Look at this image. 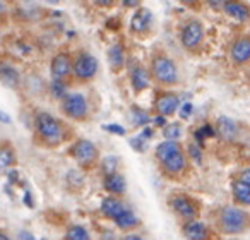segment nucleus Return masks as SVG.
<instances>
[{
	"label": "nucleus",
	"mask_w": 250,
	"mask_h": 240,
	"mask_svg": "<svg viewBox=\"0 0 250 240\" xmlns=\"http://www.w3.org/2000/svg\"><path fill=\"white\" fill-rule=\"evenodd\" d=\"M40 240H46V239H40Z\"/></svg>",
	"instance_id": "79ce46f5"
},
{
	"label": "nucleus",
	"mask_w": 250,
	"mask_h": 240,
	"mask_svg": "<svg viewBox=\"0 0 250 240\" xmlns=\"http://www.w3.org/2000/svg\"><path fill=\"white\" fill-rule=\"evenodd\" d=\"M36 136L45 146H59L65 139V129L59 118H55L48 111H40L36 115Z\"/></svg>",
	"instance_id": "f257e3e1"
},
{
	"label": "nucleus",
	"mask_w": 250,
	"mask_h": 240,
	"mask_svg": "<svg viewBox=\"0 0 250 240\" xmlns=\"http://www.w3.org/2000/svg\"><path fill=\"white\" fill-rule=\"evenodd\" d=\"M163 134L167 141H178V137L182 136V126L180 124H168V126H165Z\"/></svg>",
	"instance_id": "bb28decb"
},
{
	"label": "nucleus",
	"mask_w": 250,
	"mask_h": 240,
	"mask_svg": "<svg viewBox=\"0 0 250 240\" xmlns=\"http://www.w3.org/2000/svg\"><path fill=\"white\" fill-rule=\"evenodd\" d=\"M104 189L113 196L124 194L125 192V178L120 174H111L104 177Z\"/></svg>",
	"instance_id": "aec40b11"
},
{
	"label": "nucleus",
	"mask_w": 250,
	"mask_h": 240,
	"mask_svg": "<svg viewBox=\"0 0 250 240\" xmlns=\"http://www.w3.org/2000/svg\"><path fill=\"white\" fill-rule=\"evenodd\" d=\"M151 77L161 86H173L178 83V69L177 64L168 55H154L151 62Z\"/></svg>",
	"instance_id": "7ed1b4c3"
},
{
	"label": "nucleus",
	"mask_w": 250,
	"mask_h": 240,
	"mask_svg": "<svg viewBox=\"0 0 250 240\" xmlns=\"http://www.w3.org/2000/svg\"><path fill=\"white\" fill-rule=\"evenodd\" d=\"M180 42L185 50L188 52H195L201 48L202 42H204V26L197 19H190L187 24L182 28L180 33Z\"/></svg>",
	"instance_id": "0eeeda50"
},
{
	"label": "nucleus",
	"mask_w": 250,
	"mask_h": 240,
	"mask_svg": "<svg viewBox=\"0 0 250 240\" xmlns=\"http://www.w3.org/2000/svg\"><path fill=\"white\" fill-rule=\"evenodd\" d=\"M72 74L81 83L91 81L98 74L96 57L87 52H81L79 55H76V59H72Z\"/></svg>",
	"instance_id": "39448f33"
},
{
	"label": "nucleus",
	"mask_w": 250,
	"mask_h": 240,
	"mask_svg": "<svg viewBox=\"0 0 250 240\" xmlns=\"http://www.w3.org/2000/svg\"><path fill=\"white\" fill-rule=\"evenodd\" d=\"M124 240H144V239L141 235H127Z\"/></svg>",
	"instance_id": "4c0bfd02"
},
{
	"label": "nucleus",
	"mask_w": 250,
	"mask_h": 240,
	"mask_svg": "<svg viewBox=\"0 0 250 240\" xmlns=\"http://www.w3.org/2000/svg\"><path fill=\"white\" fill-rule=\"evenodd\" d=\"M122 4L125 5V7H136V5H141L139 0H124Z\"/></svg>",
	"instance_id": "72a5a7b5"
},
{
	"label": "nucleus",
	"mask_w": 250,
	"mask_h": 240,
	"mask_svg": "<svg viewBox=\"0 0 250 240\" xmlns=\"http://www.w3.org/2000/svg\"><path fill=\"white\" fill-rule=\"evenodd\" d=\"M108 62H110L113 72H118L124 67V48H122V45L111 46L110 52H108Z\"/></svg>",
	"instance_id": "b1692460"
},
{
	"label": "nucleus",
	"mask_w": 250,
	"mask_h": 240,
	"mask_svg": "<svg viewBox=\"0 0 250 240\" xmlns=\"http://www.w3.org/2000/svg\"><path fill=\"white\" fill-rule=\"evenodd\" d=\"M0 120H4L5 124L11 122V118H9V117H7V113H4V111H0Z\"/></svg>",
	"instance_id": "e433bc0d"
},
{
	"label": "nucleus",
	"mask_w": 250,
	"mask_h": 240,
	"mask_svg": "<svg viewBox=\"0 0 250 240\" xmlns=\"http://www.w3.org/2000/svg\"><path fill=\"white\" fill-rule=\"evenodd\" d=\"M216 131H218V134L221 136V139L226 141V143H235V141L238 139V134H240L238 124H236L233 118L225 117V115L218 118V122H216Z\"/></svg>",
	"instance_id": "f8f14e48"
},
{
	"label": "nucleus",
	"mask_w": 250,
	"mask_h": 240,
	"mask_svg": "<svg viewBox=\"0 0 250 240\" xmlns=\"http://www.w3.org/2000/svg\"><path fill=\"white\" fill-rule=\"evenodd\" d=\"M0 83L7 86L9 89H18L19 87L21 76H19V70L11 62H5V60L0 62Z\"/></svg>",
	"instance_id": "2eb2a0df"
},
{
	"label": "nucleus",
	"mask_w": 250,
	"mask_h": 240,
	"mask_svg": "<svg viewBox=\"0 0 250 240\" xmlns=\"http://www.w3.org/2000/svg\"><path fill=\"white\" fill-rule=\"evenodd\" d=\"M14 163H16V151H14V148H12L9 143L4 144V146H0V172L11 168Z\"/></svg>",
	"instance_id": "5701e85b"
},
{
	"label": "nucleus",
	"mask_w": 250,
	"mask_h": 240,
	"mask_svg": "<svg viewBox=\"0 0 250 240\" xmlns=\"http://www.w3.org/2000/svg\"><path fill=\"white\" fill-rule=\"evenodd\" d=\"M249 226V213L236 206H226L219 213V228L226 235H240Z\"/></svg>",
	"instance_id": "f03ea898"
},
{
	"label": "nucleus",
	"mask_w": 250,
	"mask_h": 240,
	"mask_svg": "<svg viewBox=\"0 0 250 240\" xmlns=\"http://www.w3.org/2000/svg\"><path fill=\"white\" fill-rule=\"evenodd\" d=\"M238 180H242V182H243V184L250 185V174H249V168H245V170H243L242 177H240V178H238Z\"/></svg>",
	"instance_id": "473e14b6"
},
{
	"label": "nucleus",
	"mask_w": 250,
	"mask_h": 240,
	"mask_svg": "<svg viewBox=\"0 0 250 240\" xmlns=\"http://www.w3.org/2000/svg\"><path fill=\"white\" fill-rule=\"evenodd\" d=\"M170 206L178 216L185 219H195L199 215V204L187 194H177L170 199Z\"/></svg>",
	"instance_id": "1a4fd4ad"
},
{
	"label": "nucleus",
	"mask_w": 250,
	"mask_h": 240,
	"mask_svg": "<svg viewBox=\"0 0 250 240\" xmlns=\"http://www.w3.org/2000/svg\"><path fill=\"white\" fill-rule=\"evenodd\" d=\"M103 129H104V131H108V132L118 134V136H124V134H125V129H124L122 126H118V124H110V126H104Z\"/></svg>",
	"instance_id": "c85d7f7f"
},
{
	"label": "nucleus",
	"mask_w": 250,
	"mask_h": 240,
	"mask_svg": "<svg viewBox=\"0 0 250 240\" xmlns=\"http://www.w3.org/2000/svg\"><path fill=\"white\" fill-rule=\"evenodd\" d=\"M62 111L72 120H84L89 115V105L84 94L69 93L62 98Z\"/></svg>",
	"instance_id": "423d86ee"
},
{
	"label": "nucleus",
	"mask_w": 250,
	"mask_h": 240,
	"mask_svg": "<svg viewBox=\"0 0 250 240\" xmlns=\"http://www.w3.org/2000/svg\"><path fill=\"white\" fill-rule=\"evenodd\" d=\"M5 9H7V5H5V2H0V14H4Z\"/></svg>",
	"instance_id": "ea45409f"
},
{
	"label": "nucleus",
	"mask_w": 250,
	"mask_h": 240,
	"mask_svg": "<svg viewBox=\"0 0 250 240\" xmlns=\"http://www.w3.org/2000/svg\"><path fill=\"white\" fill-rule=\"evenodd\" d=\"M229 57H231L233 64H236V65H245L250 59V40L247 36H240L231 45Z\"/></svg>",
	"instance_id": "ddd939ff"
},
{
	"label": "nucleus",
	"mask_w": 250,
	"mask_h": 240,
	"mask_svg": "<svg viewBox=\"0 0 250 240\" xmlns=\"http://www.w3.org/2000/svg\"><path fill=\"white\" fill-rule=\"evenodd\" d=\"M50 72H52L53 81H62L63 83L72 74V57L65 52L57 53L52 59V64H50Z\"/></svg>",
	"instance_id": "9d476101"
},
{
	"label": "nucleus",
	"mask_w": 250,
	"mask_h": 240,
	"mask_svg": "<svg viewBox=\"0 0 250 240\" xmlns=\"http://www.w3.org/2000/svg\"><path fill=\"white\" fill-rule=\"evenodd\" d=\"M115 223H117V226L120 230H132L139 225V219H137V216L134 215V211H130V209L125 208L124 213L115 219Z\"/></svg>",
	"instance_id": "4be33fe9"
},
{
	"label": "nucleus",
	"mask_w": 250,
	"mask_h": 240,
	"mask_svg": "<svg viewBox=\"0 0 250 240\" xmlns=\"http://www.w3.org/2000/svg\"><path fill=\"white\" fill-rule=\"evenodd\" d=\"M136 115H137V117H136V124H143V126H144V124L149 122V118L146 117V113H144V111H137Z\"/></svg>",
	"instance_id": "c756f323"
},
{
	"label": "nucleus",
	"mask_w": 250,
	"mask_h": 240,
	"mask_svg": "<svg viewBox=\"0 0 250 240\" xmlns=\"http://www.w3.org/2000/svg\"><path fill=\"white\" fill-rule=\"evenodd\" d=\"M160 165L168 175H171V177H180L188 167L187 154L184 153V150H182V146H180L175 151H171L170 154H167L165 158H161Z\"/></svg>",
	"instance_id": "6e6552de"
},
{
	"label": "nucleus",
	"mask_w": 250,
	"mask_h": 240,
	"mask_svg": "<svg viewBox=\"0 0 250 240\" xmlns=\"http://www.w3.org/2000/svg\"><path fill=\"white\" fill-rule=\"evenodd\" d=\"M184 235L188 240H211L209 228L199 219H190L184 225Z\"/></svg>",
	"instance_id": "dca6fc26"
},
{
	"label": "nucleus",
	"mask_w": 250,
	"mask_h": 240,
	"mask_svg": "<svg viewBox=\"0 0 250 240\" xmlns=\"http://www.w3.org/2000/svg\"><path fill=\"white\" fill-rule=\"evenodd\" d=\"M0 240H11V239H9V237L5 235V233H2V232H0Z\"/></svg>",
	"instance_id": "a19ab883"
},
{
	"label": "nucleus",
	"mask_w": 250,
	"mask_h": 240,
	"mask_svg": "<svg viewBox=\"0 0 250 240\" xmlns=\"http://www.w3.org/2000/svg\"><path fill=\"white\" fill-rule=\"evenodd\" d=\"M190 111H192V105L190 103H184L182 105V110H180V115L184 118H187L188 115H190Z\"/></svg>",
	"instance_id": "7c9ffc66"
},
{
	"label": "nucleus",
	"mask_w": 250,
	"mask_h": 240,
	"mask_svg": "<svg viewBox=\"0 0 250 240\" xmlns=\"http://www.w3.org/2000/svg\"><path fill=\"white\" fill-rule=\"evenodd\" d=\"M149 72H147L144 67H136L130 74V83H132V87L136 91H143L149 86Z\"/></svg>",
	"instance_id": "6ab92c4d"
},
{
	"label": "nucleus",
	"mask_w": 250,
	"mask_h": 240,
	"mask_svg": "<svg viewBox=\"0 0 250 240\" xmlns=\"http://www.w3.org/2000/svg\"><path fill=\"white\" fill-rule=\"evenodd\" d=\"M117 167H118V158L113 156V154H108V156H104L103 161H101V168H103L104 175L117 174Z\"/></svg>",
	"instance_id": "a878e982"
},
{
	"label": "nucleus",
	"mask_w": 250,
	"mask_h": 240,
	"mask_svg": "<svg viewBox=\"0 0 250 240\" xmlns=\"http://www.w3.org/2000/svg\"><path fill=\"white\" fill-rule=\"evenodd\" d=\"M223 9L228 12L231 18L238 21H247L249 19V7L242 2H223Z\"/></svg>",
	"instance_id": "412c9836"
},
{
	"label": "nucleus",
	"mask_w": 250,
	"mask_h": 240,
	"mask_svg": "<svg viewBox=\"0 0 250 240\" xmlns=\"http://www.w3.org/2000/svg\"><path fill=\"white\" fill-rule=\"evenodd\" d=\"M70 154L77 161V165L81 168H86V170L94 167L98 163V160H100V151L89 139L76 141L72 144V148H70Z\"/></svg>",
	"instance_id": "20e7f679"
},
{
	"label": "nucleus",
	"mask_w": 250,
	"mask_h": 240,
	"mask_svg": "<svg viewBox=\"0 0 250 240\" xmlns=\"http://www.w3.org/2000/svg\"><path fill=\"white\" fill-rule=\"evenodd\" d=\"M151 22H153V14H151L149 9L141 7L137 9V12L132 16V21H130V31L134 35H141V33L149 31Z\"/></svg>",
	"instance_id": "4468645a"
},
{
	"label": "nucleus",
	"mask_w": 250,
	"mask_h": 240,
	"mask_svg": "<svg viewBox=\"0 0 250 240\" xmlns=\"http://www.w3.org/2000/svg\"><path fill=\"white\" fill-rule=\"evenodd\" d=\"M188 151H190V156L194 158V160L201 161V151H199V148H195V146H190V148H188Z\"/></svg>",
	"instance_id": "2f4dec72"
},
{
	"label": "nucleus",
	"mask_w": 250,
	"mask_h": 240,
	"mask_svg": "<svg viewBox=\"0 0 250 240\" xmlns=\"http://www.w3.org/2000/svg\"><path fill=\"white\" fill-rule=\"evenodd\" d=\"M50 91H52V94L55 98H60V100H62V98L67 94L65 83H62V81H52V84H50Z\"/></svg>",
	"instance_id": "cd10ccee"
},
{
	"label": "nucleus",
	"mask_w": 250,
	"mask_h": 240,
	"mask_svg": "<svg viewBox=\"0 0 250 240\" xmlns=\"http://www.w3.org/2000/svg\"><path fill=\"white\" fill-rule=\"evenodd\" d=\"M178 105H180V98H178L175 93H168V91L160 93L156 98V111L160 113L158 117L165 118V117L173 115L175 111H177Z\"/></svg>",
	"instance_id": "9b49d317"
},
{
	"label": "nucleus",
	"mask_w": 250,
	"mask_h": 240,
	"mask_svg": "<svg viewBox=\"0 0 250 240\" xmlns=\"http://www.w3.org/2000/svg\"><path fill=\"white\" fill-rule=\"evenodd\" d=\"M19 240H36V239L29 232H21L19 233Z\"/></svg>",
	"instance_id": "f704fd0d"
},
{
	"label": "nucleus",
	"mask_w": 250,
	"mask_h": 240,
	"mask_svg": "<svg viewBox=\"0 0 250 240\" xmlns=\"http://www.w3.org/2000/svg\"><path fill=\"white\" fill-rule=\"evenodd\" d=\"M63 240H91V237H89V232H87L84 226L72 225V226H69V230L65 232Z\"/></svg>",
	"instance_id": "393cba45"
},
{
	"label": "nucleus",
	"mask_w": 250,
	"mask_h": 240,
	"mask_svg": "<svg viewBox=\"0 0 250 240\" xmlns=\"http://www.w3.org/2000/svg\"><path fill=\"white\" fill-rule=\"evenodd\" d=\"M154 126H165V118L163 117H156L154 118Z\"/></svg>",
	"instance_id": "c9c22d12"
},
{
	"label": "nucleus",
	"mask_w": 250,
	"mask_h": 240,
	"mask_svg": "<svg viewBox=\"0 0 250 240\" xmlns=\"http://www.w3.org/2000/svg\"><path fill=\"white\" fill-rule=\"evenodd\" d=\"M96 5H101V7H108V5H113V2H110V0H108V2H96Z\"/></svg>",
	"instance_id": "58836bf2"
},
{
	"label": "nucleus",
	"mask_w": 250,
	"mask_h": 240,
	"mask_svg": "<svg viewBox=\"0 0 250 240\" xmlns=\"http://www.w3.org/2000/svg\"><path fill=\"white\" fill-rule=\"evenodd\" d=\"M231 192H233V197H235L236 204H240V206L250 204V185L243 184L242 180L236 178L231 184Z\"/></svg>",
	"instance_id": "a211bd4d"
},
{
	"label": "nucleus",
	"mask_w": 250,
	"mask_h": 240,
	"mask_svg": "<svg viewBox=\"0 0 250 240\" xmlns=\"http://www.w3.org/2000/svg\"><path fill=\"white\" fill-rule=\"evenodd\" d=\"M124 209H125L124 202H122L118 197H113V196L104 197L103 202H101V213L110 219H117L118 216L124 213Z\"/></svg>",
	"instance_id": "f3484780"
}]
</instances>
